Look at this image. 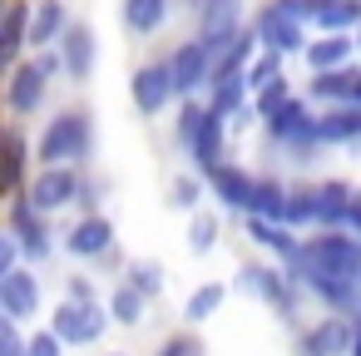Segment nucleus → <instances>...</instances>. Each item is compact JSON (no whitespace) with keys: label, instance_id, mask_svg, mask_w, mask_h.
I'll list each match as a JSON object with an SVG mask.
<instances>
[{"label":"nucleus","instance_id":"nucleus-1","mask_svg":"<svg viewBox=\"0 0 361 356\" xmlns=\"http://www.w3.org/2000/svg\"><path fill=\"white\" fill-rule=\"evenodd\" d=\"M233 292L238 297H247V302H257L282 331H297L307 317H312V297H307V287L282 267V262H272V257H243L238 267H233Z\"/></svg>","mask_w":361,"mask_h":356},{"label":"nucleus","instance_id":"nucleus-2","mask_svg":"<svg viewBox=\"0 0 361 356\" xmlns=\"http://www.w3.org/2000/svg\"><path fill=\"white\" fill-rule=\"evenodd\" d=\"M35 159L40 164H75V168L99 164V114L85 99L55 104L45 114V124L35 129Z\"/></svg>","mask_w":361,"mask_h":356},{"label":"nucleus","instance_id":"nucleus-3","mask_svg":"<svg viewBox=\"0 0 361 356\" xmlns=\"http://www.w3.org/2000/svg\"><path fill=\"white\" fill-rule=\"evenodd\" d=\"M169 134H173V149L183 154V164L198 173L233 159V124L208 99H178V109L169 114Z\"/></svg>","mask_w":361,"mask_h":356},{"label":"nucleus","instance_id":"nucleus-4","mask_svg":"<svg viewBox=\"0 0 361 356\" xmlns=\"http://www.w3.org/2000/svg\"><path fill=\"white\" fill-rule=\"evenodd\" d=\"M55 75L45 70V60L40 55H30V60H20V65H11L6 70V85H0V104H6V119H16V124H45V114L55 109Z\"/></svg>","mask_w":361,"mask_h":356},{"label":"nucleus","instance_id":"nucleus-5","mask_svg":"<svg viewBox=\"0 0 361 356\" xmlns=\"http://www.w3.org/2000/svg\"><path fill=\"white\" fill-rule=\"evenodd\" d=\"M129 104L139 119L159 124L178 109V85H173V70H169V55H144L134 70H129Z\"/></svg>","mask_w":361,"mask_h":356},{"label":"nucleus","instance_id":"nucleus-6","mask_svg":"<svg viewBox=\"0 0 361 356\" xmlns=\"http://www.w3.org/2000/svg\"><path fill=\"white\" fill-rule=\"evenodd\" d=\"M114 247H119V223H114L109 208H99V213H70V223L60 228V252L75 267H99Z\"/></svg>","mask_w":361,"mask_h":356},{"label":"nucleus","instance_id":"nucleus-7","mask_svg":"<svg viewBox=\"0 0 361 356\" xmlns=\"http://www.w3.org/2000/svg\"><path fill=\"white\" fill-rule=\"evenodd\" d=\"M6 233L20 243L25 262H35V267H45V262L60 252V228H55L50 213H40V208L30 203V193H11V198H6Z\"/></svg>","mask_w":361,"mask_h":356},{"label":"nucleus","instance_id":"nucleus-8","mask_svg":"<svg viewBox=\"0 0 361 356\" xmlns=\"http://www.w3.org/2000/svg\"><path fill=\"white\" fill-rule=\"evenodd\" d=\"M45 321L60 331V341H65L70 351H99L104 336L114 331V317H109L104 302H70V297H60Z\"/></svg>","mask_w":361,"mask_h":356},{"label":"nucleus","instance_id":"nucleus-9","mask_svg":"<svg viewBox=\"0 0 361 356\" xmlns=\"http://www.w3.org/2000/svg\"><path fill=\"white\" fill-rule=\"evenodd\" d=\"M317 114H322V109L297 90L282 109H272V114L257 124V139H262V159H267V168L277 164V154H282L287 144H297V139H312V134H317Z\"/></svg>","mask_w":361,"mask_h":356},{"label":"nucleus","instance_id":"nucleus-10","mask_svg":"<svg viewBox=\"0 0 361 356\" xmlns=\"http://www.w3.org/2000/svg\"><path fill=\"white\" fill-rule=\"evenodd\" d=\"M247 25H252V35H257L262 50H277V55H287V60H302V50H307L312 35H317L307 20L287 16L277 0H257L252 16H247Z\"/></svg>","mask_w":361,"mask_h":356},{"label":"nucleus","instance_id":"nucleus-11","mask_svg":"<svg viewBox=\"0 0 361 356\" xmlns=\"http://www.w3.org/2000/svg\"><path fill=\"white\" fill-rule=\"evenodd\" d=\"M0 317H11L20 326H40L50 317V302H45V277L35 262H20L16 272L0 277Z\"/></svg>","mask_w":361,"mask_h":356},{"label":"nucleus","instance_id":"nucleus-12","mask_svg":"<svg viewBox=\"0 0 361 356\" xmlns=\"http://www.w3.org/2000/svg\"><path fill=\"white\" fill-rule=\"evenodd\" d=\"M356 321L351 317H336V312H317V317H307L297 331H287L292 336V356H351V346H356Z\"/></svg>","mask_w":361,"mask_h":356},{"label":"nucleus","instance_id":"nucleus-13","mask_svg":"<svg viewBox=\"0 0 361 356\" xmlns=\"http://www.w3.org/2000/svg\"><path fill=\"white\" fill-rule=\"evenodd\" d=\"M257 173L262 168H252L243 159H223L218 168H208V203L223 208L233 223L247 218L252 213V198H257Z\"/></svg>","mask_w":361,"mask_h":356},{"label":"nucleus","instance_id":"nucleus-14","mask_svg":"<svg viewBox=\"0 0 361 356\" xmlns=\"http://www.w3.org/2000/svg\"><path fill=\"white\" fill-rule=\"evenodd\" d=\"M302 257L317 262L322 272H336L346 282H361V238L351 228H317V233H307Z\"/></svg>","mask_w":361,"mask_h":356},{"label":"nucleus","instance_id":"nucleus-15","mask_svg":"<svg viewBox=\"0 0 361 356\" xmlns=\"http://www.w3.org/2000/svg\"><path fill=\"white\" fill-rule=\"evenodd\" d=\"M164 55H169V70H173V85H178V99H203V94H208V85H213V75H218L213 50L188 30V35H183V40H173Z\"/></svg>","mask_w":361,"mask_h":356},{"label":"nucleus","instance_id":"nucleus-16","mask_svg":"<svg viewBox=\"0 0 361 356\" xmlns=\"http://www.w3.org/2000/svg\"><path fill=\"white\" fill-rule=\"evenodd\" d=\"M80 178H85V168H75V164H40L25 193H30V203L40 213L65 218V213L80 208Z\"/></svg>","mask_w":361,"mask_h":356},{"label":"nucleus","instance_id":"nucleus-17","mask_svg":"<svg viewBox=\"0 0 361 356\" xmlns=\"http://www.w3.org/2000/svg\"><path fill=\"white\" fill-rule=\"evenodd\" d=\"M238 233L257 257H272V262H292L307 243V233H297L292 223H272V218H257V213L238 218Z\"/></svg>","mask_w":361,"mask_h":356},{"label":"nucleus","instance_id":"nucleus-18","mask_svg":"<svg viewBox=\"0 0 361 356\" xmlns=\"http://www.w3.org/2000/svg\"><path fill=\"white\" fill-rule=\"evenodd\" d=\"M65 60V85H90L99 70V30L90 16H75V25L65 30V40L55 45Z\"/></svg>","mask_w":361,"mask_h":356},{"label":"nucleus","instance_id":"nucleus-19","mask_svg":"<svg viewBox=\"0 0 361 356\" xmlns=\"http://www.w3.org/2000/svg\"><path fill=\"white\" fill-rule=\"evenodd\" d=\"M178 16H183L178 0H119V30H124L134 45L159 40Z\"/></svg>","mask_w":361,"mask_h":356},{"label":"nucleus","instance_id":"nucleus-20","mask_svg":"<svg viewBox=\"0 0 361 356\" xmlns=\"http://www.w3.org/2000/svg\"><path fill=\"white\" fill-rule=\"evenodd\" d=\"M35 168H40V159H35V124L6 119V198L25 193L30 178H35Z\"/></svg>","mask_w":361,"mask_h":356},{"label":"nucleus","instance_id":"nucleus-21","mask_svg":"<svg viewBox=\"0 0 361 356\" xmlns=\"http://www.w3.org/2000/svg\"><path fill=\"white\" fill-rule=\"evenodd\" d=\"M351 193H356L351 178H341V173H312V223L317 228H346Z\"/></svg>","mask_w":361,"mask_h":356},{"label":"nucleus","instance_id":"nucleus-22","mask_svg":"<svg viewBox=\"0 0 361 356\" xmlns=\"http://www.w3.org/2000/svg\"><path fill=\"white\" fill-rule=\"evenodd\" d=\"M302 94H307L317 109H331V104H361V60L346 65V70L307 75V80H302Z\"/></svg>","mask_w":361,"mask_h":356},{"label":"nucleus","instance_id":"nucleus-23","mask_svg":"<svg viewBox=\"0 0 361 356\" xmlns=\"http://www.w3.org/2000/svg\"><path fill=\"white\" fill-rule=\"evenodd\" d=\"M30 16L35 0H6V25H0V70H11L20 60H30Z\"/></svg>","mask_w":361,"mask_h":356},{"label":"nucleus","instance_id":"nucleus-24","mask_svg":"<svg viewBox=\"0 0 361 356\" xmlns=\"http://www.w3.org/2000/svg\"><path fill=\"white\" fill-rule=\"evenodd\" d=\"M317 134L331 154H361V104H331L317 114Z\"/></svg>","mask_w":361,"mask_h":356},{"label":"nucleus","instance_id":"nucleus-25","mask_svg":"<svg viewBox=\"0 0 361 356\" xmlns=\"http://www.w3.org/2000/svg\"><path fill=\"white\" fill-rule=\"evenodd\" d=\"M361 60V45H356V35H312V45L302 50V65H307V75H326V70H346V65H356Z\"/></svg>","mask_w":361,"mask_h":356},{"label":"nucleus","instance_id":"nucleus-26","mask_svg":"<svg viewBox=\"0 0 361 356\" xmlns=\"http://www.w3.org/2000/svg\"><path fill=\"white\" fill-rule=\"evenodd\" d=\"M228 297H233V282L203 277V282H198V287H193V292L183 297V307H178V321H183V326H198V331H203V326H208V321H213V317H218V312L228 307Z\"/></svg>","mask_w":361,"mask_h":356},{"label":"nucleus","instance_id":"nucleus-27","mask_svg":"<svg viewBox=\"0 0 361 356\" xmlns=\"http://www.w3.org/2000/svg\"><path fill=\"white\" fill-rule=\"evenodd\" d=\"M104 307H109V317H114V326H119V331H139V326L149 321V312H154V302H149L134 282H124V277H114V282H109Z\"/></svg>","mask_w":361,"mask_h":356},{"label":"nucleus","instance_id":"nucleus-28","mask_svg":"<svg viewBox=\"0 0 361 356\" xmlns=\"http://www.w3.org/2000/svg\"><path fill=\"white\" fill-rule=\"evenodd\" d=\"M75 25L70 0H35V16H30V50H55L65 40V30Z\"/></svg>","mask_w":361,"mask_h":356},{"label":"nucleus","instance_id":"nucleus-29","mask_svg":"<svg viewBox=\"0 0 361 356\" xmlns=\"http://www.w3.org/2000/svg\"><path fill=\"white\" fill-rule=\"evenodd\" d=\"M164 203L173 208V213H183V218H193L198 208H208V173H198V168H173L169 173V188H164Z\"/></svg>","mask_w":361,"mask_h":356},{"label":"nucleus","instance_id":"nucleus-30","mask_svg":"<svg viewBox=\"0 0 361 356\" xmlns=\"http://www.w3.org/2000/svg\"><path fill=\"white\" fill-rule=\"evenodd\" d=\"M223 228H228V213L223 208H198L188 223H183V247L193 252V257H213L218 247H223Z\"/></svg>","mask_w":361,"mask_h":356},{"label":"nucleus","instance_id":"nucleus-31","mask_svg":"<svg viewBox=\"0 0 361 356\" xmlns=\"http://www.w3.org/2000/svg\"><path fill=\"white\" fill-rule=\"evenodd\" d=\"M292 173L287 168H262L257 173V198H252V213L257 218H272V223H287V198H292Z\"/></svg>","mask_w":361,"mask_h":356},{"label":"nucleus","instance_id":"nucleus-32","mask_svg":"<svg viewBox=\"0 0 361 356\" xmlns=\"http://www.w3.org/2000/svg\"><path fill=\"white\" fill-rule=\"evenodd\" d=\"M223 119H233L243 104H252V85H247V70H233V75H218L213 85H208V94H203Z\"/></svg>","mask_w":361,"mask_h":356},{"label":"nucleus","instance_id":"nucleus-33","mask_svg":"<svg viewBox=\"0 0 361 356\" xmlns=\"http://www.w3.org/2000/svg\"><path fill=\"white\" fill-rule=\"evenodd\" d=\"M124 282H134L149 302H159V297H164V287H169V267H164L159 257H134V262L124 267Z\"/></svg>","mask_w":361,"mask_h":356},{"label":"nucleus","instance_id":"nucleus-34","mask_svg":"<svg viewBox=\"0 0 361 356\" xmlns=\"http://www.w3.org/2000/svg\"><path fill=\"white\" fill-rule=\"evenodd\" d=\"M154 356H213L208 351V341H203V331L198 326H173V331H164L159 336V346H154Z\"/></svg>","mask_w":361,"mask_h":356},{"label":"nucleus","instance_id":"nucleus-35","mask_svg":"<svg viewBox=\"0 0 361 356\" xmlns=\"http://www.w3.org/2000/svg\"><path fill=\"white\" fill-rule=\"evenodd\" d=\"M109 193H114V178H109L99 164H90L85 178H80V208H75V213H99V208L109 203Z\"/></svg>","mask_w":361,"mask_h":356},{"label":"nucleus","instance_id":"nucleus-36","mask_svg":"<svg viewBox=\"0 0 361 356\" xmlns=\"http://www.w3.org/2000/svg\"><path fill=\"white\" fill-rule=\"evenodd\" d=\"M104 292L109 287H99L94 267H70L60 277V297H70V302H104Z\"/></svg>","mask_w":361,"mask_h":356},{"label":"nucleus","instance_id":"nucleus-37","mask_svg":"<svg viewBox=\"0 0 361 356\" xmlns=\"http://www.w3.org/2000/svg\"><path fill=\"white\" fill-rule=\"evenodd\" d=\"M277 80H287V55L262 50V55L247 65V85H252V94H257V90H267V85H277Z\"/></svg>","mask_w":361,"mask_h":356},{"label":"nucleus","instance_id":"nucleus-38","mask_svg":"<svg viewBox=\"0 0 361 356\" xmlns=\"http://www.w3.org/2000/svg\"><path fill=\"white\" fill-rule=\"evenodd\" d=\"M25 356H70V346L60 341V331H55L50 321H40V326H30V346H25Z\"/></svg>","mask_w":361,"mask_h":356},{"label":"nucleus","instance_id":"nucleus-39","mask_svg":"<svg viewBox=\"0 0 361 356\" xmlns=\"http://www.w3.org/2000/svg\"><path fill=\"white\" fill-rule=\"evenodd\" d=\"M292 94H297V85H292V75H287V80H277V85L257 90V94H252V104H257V114L267 119V114H272V109H282V104H287Z\"/></svg>","mask_w":361,"mask_h":356},{"label":"nucleus","instance_id":"nucleus-40","mask_svg":"<svg viewBox=\"0 0 361 356\" xmlns=\"http://www.w3.org/2000/svg\"><path fill=\"white\" fill-rule=\"evenodd\" d=\"M25 346H30V326L0 317V356H25Z\"/></svg>","mask_w":361,"mask_h":356},{"label":"nucleus","instance_id":"nucleus-41","mask_svg":"<svg viewBox=\"0 0 361 356\" xmlns=\"http://www.w3.org/2000/svg\"><path fill=\"white\" fill-rule=\"evenodd\" d=\"M25 262V252H20V243L6 233V228H0V277H6V272H16Z\"/></svg>","mask_w":361,"mask_h":356},{"label":"nucleus","instance_id":"nucleus-42","mask_svg":"<svg viewBox=\"0 0 361 356\" xmlns=\"http://www.w3.org/2000/svg\"><path fill=\"white\" fill-rule=\"evenodd\" d=\"M346 228L361 238V183H356V193H351V213H346Z\"/></svg>","mask_w":361,"mask_h":356},{"label":"nucleus","instance_id":"nucleus-43","mask_svg":"<svg viewBox=\"0 0 361 356\" xmlns=\"http://www.w3.org/2000/svg\"><path fill=\"white\" fill-rule=\"evenodd\" d=\"M99 356H139V351H124V346H114V351H99Z\"/></svg>","mask_w":361,"mask_h":356},{"label":"nucleus","instance_id":"nucleus-44","mask_svg":"<svg viewBox=\"0 0 361 356\" xmlns=\"http://www.w3.org/2000/svg\"><path fill=\"white\" fill-rule=\"evenodd\" d=\"M351 356H361V331H356V346H351Z\"/></svg>","mask_w":361,"mask_h":356},{"label":"nucleus","instance_id":"nucleus-45","mask_svg":"<svg viewBox=\"0 0 361 356\" xmlns=\"http://www.w3.org/2000/svg\"><path fill=\"white\" fill-rule=\"evenodd\" d=\"M356 45H361V25H356Z\"/></svg>","mask_w":361,"mask_h":356}]
</instances>
